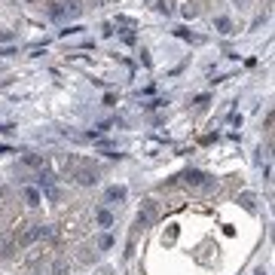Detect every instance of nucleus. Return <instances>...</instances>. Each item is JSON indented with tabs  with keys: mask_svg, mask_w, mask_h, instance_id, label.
Instances as JSON below:
<instances>
[{
	"mask_svg": "<svg viewBox=\"0 0 275 275\" xmlns=\"http://www.w3.org/2000/svg\"><path fill=\"white\" fill-rule=\"evenodd\" d=\"M214 28H217V34H233V21H229L226 16H217L214 19Z\"/></svg>",
	"mask_w": 275,
	"mask_h": 275,
	"instance_id": "7",
	"label": "nucleus"
},
{
	"mask_svg": "<svg viewBox=\"0 0 275 275\" xmlns=\"http://www.w3.org/2000/svg\"><path fill=\"white\" fill-rule=\"evenodd\" d=\"M98 248H104V251H107V248H113V236H107V233H104V236L98 238Z\"/></svg>",
	"mask_w": 275,
	"mask_h": 275,
	"instance_id": "13",
	"label": "nucleus"
},
{
	"mask_svg": "<svg viewBox=\"0 0 275 275\" xmlns=\"http://www.w3.org/2000/svg\"><path fill=\"white\" fill-rule=\"evenodd\" d=\"M46 233H49V229H46V226H34V229H28V233L21 236V245H31V242H34V238H37V236H46Z\"/></svg>",
	"mask_w": 275,
	"mask_h": 275,
	"instance_id": "6",
	"label": "nucleus"
},
{
	"mask_svg": "<svg viewBox=\"0 0 275 275\" xmlns=\"http://www.w3.org/2000/svg\"><path fill=\"white\" fill-rule=\"evenodd\" d=\"M254 275H266V272H263V269H257V272H254Z\"/></svg>",
	"mask_w": 275,
	"mask_h": 275,
	"instance_id": "16",
	"label": "nucleus"
},
{
	"mask_svg": "<svg viewBox=\"0 0 275 275\" xmlns=\"http://www.w3.org/2000/svg\"><path fill=\"white\" fill-rule=\"evenodd\" d=\"M125 196H129V190H125L122 183H119V187L113 183V187L104 190V202H125Z\"/></svg>",
	"mask_w": 275,
	"mask_h": 275,
	"instance_id": "3",
	"label": "nucleus"
},
{
	"mask_svg": "<svg viewBox=\"0 0 275 275\" xmlns=\"http://www.w3.org/2000/svg\"><path fill=\"white\" fill-rule=\"evenodd\" d=\"M46 13H49V19L61 21V19H77L83 13V6H79V0H52Z\"/></svg>",
	"mask_w": 275,
	"mask_h": 275,
	"instance_id": "1",
	"label": "nucleus"
},
{
	"mask_svg": "<svg viewBox=\"0 0 275 275\" xmlns=\"http://www.w3.org/2000/svg\"><path fill=\"white\" fill-rule=\"evenodd\" d=\"M98 223L104 226V229H107V226H113V214H110L107 208H101V211H98Z\"/></svg>",
	"mask_w": 275,
	"mask_h": 275,
	"instance_id": "11",
	"label": "nucleus"
},
{
	"mask_svg": "<svg viewBox=\"0 0 275 275\" xmlns=\"http://www.w3.org/2000/svg\"><path fill=\"white\" fill-rule=\"evenodd\" d=\"M180 13H183V19H196V16H199V6H196V3H187Z\"/></svg>",
	"mask_w": 275,
	"mask_h": 275,
	"instance_id": "12",
	"label": "nucleus"
},
{
	"mask_svg": "<svg viewBox=\"0 0 275 275\" xmlns=\"http://www.w3.org/2000/svg\"><path fill=\"white\" fill-rule=\"evenodd\" d=\"M77 180L83 183V187H89V183L98 180V171H95V168H79V171H77Z\"/></svg>",
	"mask_w": 275,
	"mask_h": 275,
	"instance_id": "4",
	"label": "nucleus"
},
{
	"mask_svg": "<svg viewBox=\"0 0 275 275\" xmlns=\"http://www.w3.org/2000/svg\"><path fill=\"white\" fill-rule=\"evenodd\" d=\"M233 3H236V6H245V3H248V0H233Z\"/></svg>",
	"mask_w": 275,
	"mask_h": 275,
	"instance_id": "15",
	"label": "nucleus"
},
{
	"mask_svg": "<svg viewBox=\"0 0 275 275\" xmlns=\"http://www.w3.org/2000/svg\"><path fill=\"white\" fill-rule=\"evenodd\" d=\"M238 202H242V208H245V211H254V208H257L254 193H242V196H238Z\"/></svg>",
	"mask_w": 275,
	"mask_h": 275,
	"instance_id": "8",
	"label": "nucleus"
},
{
	"mask_svg": "<svg viewBox=\"0 0 275 275\" xmlns=\"http://www.w3.org/2000/svg\"><path fill=\"white\" fill-rule=\"evenodd\" d=\"M21 196H25V202L31 205V208H37V205H40V199H43L37 187H25V190H21Z\"/></svg>",
	"mask_w": 275,
	"mask_h": 275,
	"instance_id": "5",
	"label": "nucleus"
},
{
	"mask_svg": "<svg viewBox=\"0 0 275 275\" xmlns=\"http://www.w3.org/2000/svg\"><path fill=\"white\" fill-rule=\"evenodd\" d=\"M183 183H187V187H196V190H208L211 187V177L205 175V171H199V168H190L187 175H183Z\"/></svg>",
	"mask_w": 275,
	"mask_h": 275,
	"instance_id": "2",
	"label": "nucleus"
},
{
	"mask_svg": "<svg viewBox=\"0 0 275 275\" xmlns=\"http://www.w3.org/2000/svg\"><path fill=\"white\" fill-rule=\"evenodd\" d=\"M13 40H16V34H13V31L0 28V43H13Z\"/></svg>",
	"mask_w": 275,
	"mask_h": 275,
	"instance_id": "14",
	"label": "nucleus"
},
{
	"mask_svg": "<svg viewBox=\"0 0 275 275\" xmlns=\"http://www.w3.org/2000/svg\"><path fill=\"white\" fill-rule=\"evenodd\" d=\"M156 13L171 16V13H175V3H171V0H156Z\"/></svg>",
	"mask_w": 275,
	"mask_h": 275,
	"instance_id": "10",
	"label": "nucleus"
},
{
	"mask_svg": "<svg viewBox=\"0 0 275 275\" xmlns=\"http://www.w3.org/2000/svg\"><path fill=\"white\" fill-rule=\"evenodd\" d=\"M40 183H43V190H46V196H49L52 202H55V199H59V190H55V187H52V177H40Z\"/></svg>",
	"mask_w": 275,
	"mask_h": 275,
	"instance_id": "9",
	"label": "nucleus"
}]
</instances>
